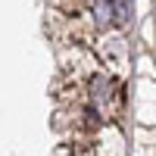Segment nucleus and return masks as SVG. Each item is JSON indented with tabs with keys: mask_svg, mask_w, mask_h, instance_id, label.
<instances>
[{
	"mask_svg": "<svg viewBox=\"0 0 156 156\" xmlns=\"http://www.w3.org/2000/svg\"><path fill=\"white\" fill-rule=\"evenodd\" d=\"M81 87H84V103L100 112L103 122H112L115 115L122 112V84H119V78H112L109 72L94 69L84 78Z\"/></svg>",
	"mask_w": 156,
	"mask_h": 156,
	"instance_id": "obj_1",
	"label": "nucleus"
}]
</instances>
